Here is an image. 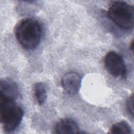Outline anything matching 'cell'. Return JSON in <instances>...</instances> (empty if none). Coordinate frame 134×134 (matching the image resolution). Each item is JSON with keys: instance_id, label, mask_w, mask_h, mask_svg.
<instances>
[{"instance_id": "cell-1", "label": "cell", "mask_w": 134, "mask_h": 134, "mask_svg": "<svg viewBox=\"0 0 134 134\" xmlns=\"http://www.w3.org/2000/svg\"><path fill=\"white\" fill-rule=\"evenodd\" d=\"M15 35L17 41L23 47L27 49H32L40 41L41 27L37 20L32 18H25L16 25Z\"/></svg>"}, {"instance_id": "cell-2", "label": "cell", "mask_w": 134, "mask_h": 134, "mask_svg": "<svg viewBox=\"0 0 134 134\" xmlns=\"http://www.w3.org/2000/svg\"><path fill=\"white\" fill-rule=\"evenodd\" d=\"M24 111L15 100L0 97V120L6 132L14 130L20 124Z\"/></svg>"}, {"instance_id": "cell-3", "label": "cell", "mask_w": 134, "mask_h": 134, "mask_svg": "<svg viewBox=\"0 0 134 134\" xmlns=\"http://www.w3.org/2000/svg\"><path fill=\"white\" fill-rule=\"evenodd\" d=\"M107 16L120 28L131 29L133 27V7L126 2H113L107 10Z\"/></svg>"}, {"instance_id": "cell-4", "label": "cell", "mask_w": 134, "mask_h": 134, "mask_svg": "<svg viewBox=\"0 0 134 134\" xmlns=\"http://www.w3.org/2000/svg\"><path fill=\"white\" fill-rule=\"evenodd\" d=\"M104 65L108 73L115 77L125 78L127 70L122 57L114 51L108 52L104 58Z\"/></svg>"}, {"instance_id": "cell-5", "label": "cell", "mask_w": 134, "mask_h": 134, "mask_svg": "<svg viewBox=\"0 0 134 134\" xmlns=\"http://www.w3.org/2000/svg\"><path fill=\"white\" fill-rule=\"evenodd\" d=\"M61 84L63 88L67 93L70 95H75L80 88L81 80L77 73L69 72L64 75Z\"/></svg>"}, {"instance_id": "cell-6", "label": "cell", "mask_w": 134, "mask_h": 134, "mask_svg": "<svg viewBox=\"0 0 134 134\" xmlns=\"http://www.w3.org/2000/svg\"><path fill=\"white\" fill-rule=\"evenodd\" d=\"M19 96L17 84L10 79H2L0 82V97L15 100Z\"/></svg>"}, {"instance_id": "cell-7", "label": "cell", "mask_w": 134, "mask_h": 134, "mask_svg": "<svg viewBox=\"0 0 134 134\" xmlns=\"http://www.w3.org/2000/svg\"><path fill=\"white\" fill-rule=\"evenodd\" d=\"M53 130L54 133H77L79 132V128L77 124L72 119L64 118L57 122Z\"/></svg>"}, {"instance_id": "cell-8", "label": "cell", "mask_w": 134, "mask_h": 134, "mask_svg": "<svg viewBox=\"0 0 134 134\" xmlns=\"http://www.w3.org/2000/svg\"><path fill=\"white\" fill-rule=\"evenodd\" d=\"M34 96L39 105H42L47 99V89L44 83L42 82L36 83L34 87Z\"/></svg>"}, {"instance_id": "cell-9", "label": "cell", "mask_w": 134, "mask_h": 134, "mask_svg": "<svg viewBox=\"0 0 134 134\" xmlns=\"http://www.w3.org/2000/svg\"><path fill=\"white\" fill-rule=\"evenodd\" d=\"M110 133L114 134H129L132 133L131 129L128 124L121 121L113 125L110 128Z\"/></svg>"}, {"instance_id": "cell-10", "label": "cell", "mask_w": 134, "mask_h": 134, "mask_svg": "<svg viewBox=\"0 0 134 134\" xmlns=\"http://www.w3.org/2000/svg\"><path fill=\"white\" fill-rule=\"evenodd\" d=\"M127 108L129 113L131 114L132 117L133 115V97L132 95L130 96L127 101Z\"/></svg>"}, {"instance_id": "cell-11", "label": "cell", "mask_w": 134, "mask_h": 134, "mask_svg": "<svg viewBox=\"0 0 134 134\" xmlns=\"http://www.w3.org/2000/svg\"><path fill=\"white\" fill-rule=\"evenodd\" d=\"M133 41H132L131 44H130V47H131V50H133Z\"/></svg>"}]
</instances>
